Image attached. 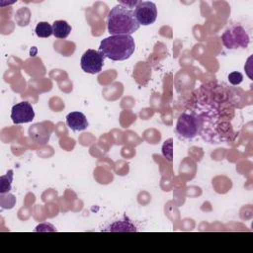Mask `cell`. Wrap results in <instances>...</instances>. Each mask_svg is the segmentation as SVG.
Masks as SVG:
<instances>
[{"label":"cell","mask_w":253,"mask_h":253,"mask_svg":"<svg viewBox=\"0 0 253 253\" xmlns=\"http://www.w3.org/2000/svg\"><path fill=\"white\" fill-rule=\"evenodd\" d=\"M134 12L121 4L114 6L108 14L107 27L111 36L128 35L130 36L139 28Z\"/></svg>","instance_id":"6da1fadb"},{"label":"cell","mask_w":253,"mask_h":253,"mask_svg":"<svg viewBox=\"0 0 253 253\" xmlns=\"http://www.w3.org/2000/svg\"><path fill=\"white\" fill-rule=\"evenodd\" d=\"M135 49V42L131 36L119 35L105 38L99 46V51L114 61L128 59Z\"/></svg>","instance_id":"7a4b0ae2"},{"label":"cell","mask_w":253,"mask_h":253,"mask_svg":"<svg viewBox=\"0 0 253 253\" xmlns=\"http://www.w3.org/2000/svg\"><path fill=\"white\" fill-rule=\"evenodd\" d=\"M201 120L194 113L186 111L179 116L176 125V132L179 136L192 139L201 132Z\"/></svg>","instance_id":"3957f363"},{"label":"cell","mask_w":253,"mask_h":253,"mask_svg":"<svg viewBox=\"0 0 253 253\" xmlns=\"http://www.w3.org/2000/svg\"><path fill=\"white\" fill-rule=\"evenodd\" d=\"M223 45L228 49H237L239 47L246 48L250 39L242 26H233L225 30L221 36Z\"/></svg>","instance_id":"277c9868"},{"label":"cell","mask_w":253,"mask_h":253,"mask_svg":"<svg viewBox=\"0 0 253 253\" xmlns=\"http://www.w3.org/2000/svg\"><path fill=\"white\" fill-rule=\"evenodd\" d=\"M105 56L95 49H87L80 60V66L86 73L96 74L99 73L104 65Z\"/></svg>","instance_id":"5b68a950"},{"label":"cell","mask_w":253,"mask_h":253,"mask_svg":"<svg viewBox=\"0 0 253 253\" xmlns=\"http://www.w3.org/2000/svg\"><path fill=\"white\" fill-rule=\"evenodd\" d=\"M133 12L136 21L142 26L153 24L157 18L156 5L150 1H138Z\"/></svg>","instance_id":"8992f818"},{"label":"cell","mask_w":253,"mask_h":253,"mask_svg":"<svg viewBox=\"0 0 253 253\" xmlns=\"http://www.w3.org/2000/svg\"><path fill=\"white\" fill-rule=\"evenodd\" d=\"M35 118V111L29 102H20L12 107L11 119L16 125L30 123Z\"/></svg>","instance_id":"52a82bcc"},{"label":"cell","mask_w":253,"mask_h":253,"mask_svg":"<svg viewBox=\"0 0 253 253\" xmlns=\"http://www.w3.org/2000/svg\"><path fill=\"white\" fill-rule=\"evenodd\" d=\"M66 125L74 131L84 130L88 126L86 116L81 112H71L66 116Z\"/></svg>","instance_id":"ba28073f"},{"label":"cell","mask_w":253,"mask_h":253,"mask_svg":"<svg viewBox=\"0 0 253 253\" xmlns=\"http://www.w3.org/2000/svg\"><path fill=\"white\" fill-rule=\"evenodd\" d=\"M137 229L130 220L126 218L125 220H118L111 223L102 231L105 232H135Z\"/></svg>","instance_id":"9c48e42d"},{"label":"cell","mask_w":253,"mask_h":253,"mask_svg":"<svg viewBox=\"0 0 253 253\" xmlns=\"http://www.w3.org/2000/svg\"><path fill=\"white\" fill-rule=\"evenodd\" d=\"M52 30L56 39H66L71 32V26L66 21L58 20L53 22Z\"/></svg>","instance_id":"30bf717a"},{"label":"cell","mask_w":253,"mask_h":253,"mask_svg":"<svg viewBox=\"0 0 253 253\" xmlns=\"http://www.w3.org/2000/svg\"><path fill=\"white\" fill-rule=\"evenodd\" d=\"M13 170H9L5 175L0 177V194L9 193L12 188V181H13Z\"/></svg>","instance_id":"8fae6325"},{"label":"cell","mask_w":253,"mask_h":253,"mask_svg":"<svg viewBox=\"0 0 253 253\" xmlns=\"http://www.w3.org/2000/svg\"><path fill=\"white\" fill-rule=\"evenodd\" d=\"M35 32L39 38H48L53 35L52 26L49 25L47 22H40L36 26Z\"/></svg>","instance_id":"7c38bea8"},{"label":"cell","mask_w":253,"mask_h":253,"mask_svg":"<svg viewBox=\"0 0 253 253\" xmlns=\"http://www.w3.org/2000/svg\"><path fill=\"white\" fill-rule=\"evenodd\" d=\"M162 154L167 161H173V139L169 138L164 141L162 145Z\"/></svg>","instance_id":"4fadbf2b"},{"label":"cell","mask_w":253,"mask_h":253,"mask_svg":"<svg viewBox=\"0 0 253 253\" xmlns=\"http://www.w3.org/2000/svg\"><path fill=\"white\" fill-rule=\"evenodd\" d=\"M242 80H243V75L240 72L233 71V72L229 73V75H228V81L232 85H238L242 82Z\"/></svg>","instance_id":"5bb4252c"}]
</instances>
